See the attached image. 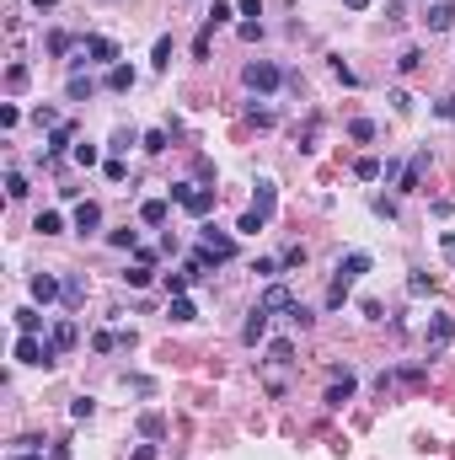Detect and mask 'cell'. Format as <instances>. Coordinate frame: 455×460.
Listing matches in <instances>:
<instances>
[{
    "instance_id": "6da1fadb",
    "label": "cell",
    "mask_w": 455,
    "mask_h": 460,
    "mask_svg": "<svg viewBox=\"0 0 455 460\" xmlns=\"http://www.w3.org/2000/svg\"><path fill=\"white\" fill-rule=\"evenodd\" d=\"M16 364H43V369H54V364H60V348H54V338L22 332V338H16Z\"/></svg>"
},
{
    "instance_id": "7a4b0ae2",
    "label": "cell",
    "mask_w": 455,
    "mask_h": 460,
    "mask_svg": "<svg viewBox=\"0 0 455 460\" xmlns=\"http://www.w3.org/2000/svg\"><path fill=\"white\" fill-rule=\"evenodd\" d=\"M241 81H247V91H257V97H274L279 86H284V70H279L274 59H252L247 70H241Z\"/></svg>"
},
{
    "instance_id": "3957f363",
    "label": "cell",
    "mask_w": 455,
    "mask_h": 460,
    "mask_svg": "<svg viewBox=\"0 0 455 460\" xmlns=\"http://www.w3.org/2000/svg\"><path fill=\"white\" fill-rule=\"evenodd\" d=\"M172 204H182L193 219H204L215 209V188H193V182H172Z\"/></svg>"
},
{
    "instance_id": "277c9868",
    "label": "cell",
    "mask_w": 455,
    "mask_h": 460,
    "mask_svg": "<svg viewBox=\"0 0 455 460\" xmlns=\"http://www.w3.org/2000/svg\"><path fill=\"white\" fill-rule=\"evenodd\" d=\"M257 305H263L268 316H295V305H300V300L284 289V284H268V289H263V300H257Z\"/></svg>"
},
{
    "instance_id": "5b68a950",
    "label": "cell",
    "mask_w": 455,
    "mask_h": 460,
    "mask_svg": "<svg viewBox=\"0 0 455 460\" xmlns=\"http://www.w3.org/2000/svg\"><path fill=\"white\" fill-rule=\"evenodd\" d=\"M354 391H359V380H354V375H348V369H337V375H332V386H327V407H343V401H354Z\"/></svg>"
},
{
    "instance_id": "8992f818",
    "label": "cell",
    "mask_w": 455,
    "mask_h": 460,
    "mask_svg": "<svg viewBox=\"0 0 455 460\" xmlns=\"http://www.w3.org/2000/svg\"><path fill=\"white\" fill-rule=\"evenodd\" d=\"M198 241H204L209 252L220 257V263H230V257H236V241H230L225 230H215V225H204V230H198Z\"/></svg>"
},
{
    "instance_id": "52a82bcc",
    "label": "cell",
    "mask_w": 455,
    "mask_h": 460,
    "mask_svg": "<svg viewBox=\"0 0 455 460\" xmlns=\"http://www.w3.org/2000/svg\"><path fill=\"white\" fill-rule=\"evenodd\" d=\"M27 289H33V300H38V305H54V300L64 294V284L54 279V273H33V284H27Z\"/></svg>"
},
{
    "instance_id": "ba28073f",
    "label": "cell",
    "mask_w": 455,
    "mask_h": 460,
    "mask_svg": "<svg viewBox=\"0 0 455 460\" xmlns=\"http://www.w3.org/2000/svg\"><path fill=\"white\" fill-rule=\"evenodd\" d=\"M423 171H429V150H418V156L408 161V171H402V182H396V193H418Z\"/></svg>"
},
{
    "instance_id": "9c48e42d",
    "label": "cell",
    "mask_w": 455,
    "mask_h": 460,
    "mask_svg": "<svg viewBox=\"0 0 455 460\" xmlns=\"http://www.w3.org/2000/svg\"><path fill=\"white\" fill-rule=\"evenodd\" d=\"M263 338H268V311H263V305H252L247 327H241V343H247V348H257Z\"/></svg>"
},
{
    "instance_id": "30bf717a",
    "label": "cell",
    "mask_w": 455,
    "mask_h": 460,
    "mask_svg": "<svg viewBox=\"0 0 455 460\" xmlns=\"http://www.w3.org/2000/svg\"><path fill=\"white\" fill-rule=\"evenodd\" d=\"M423 27H429V33H450V27H455V0H439V6H429Z\"/></svg>"
},
{
    "instance_id": "8fae6325",
    "label": "cell",
    "mask_w": 455,
    "mask_h": 460,
    "mask_svg": "<svg viewBox=\"0 0 455 460\" xmlns=\"http://www.w3.org/2000/svg\"><path fill=\"white\" fill-rule=\"evenodd\" d=\"M359 273H370V252H348V257H337V279H343V284H354Z\"/></svg>"
},
{
    "instance_id": "7c38bea8",
    "label": "cell",
    "mask_w": 455,
    "mask_h": 460,
    "mask_svg": "<svg viewBox=\"0 0 455 460\" xmlns=\"http://www.w3.org/2000/svg\"><path fill=\"white\" fill-rule=\"evenodd\" d=\"M81 49L91 54L96 64H108V70H113V64H118V43H113V38H86Z\"/></svg>"
},
{
    "instance_id": "4fadbf2b",
    "label": "cell",
    "mask_w": 455,
    "mask_h": 460,
    "mask_svg": "<svg viewBox=\"0 0 455 460\" xmlns=\"http://www.w3.org/2000/svg\"><path fill=\"white\" fill-rule=\"evenodd\" d=\"M96 225H102V204H91V198H86V204L75 209V230H81V236H91Z\"/></svg>"
},
{
    "instance_id": "5bb4252c",
    "label": "cell",
    "mask_w": 455,
    "mask_h": 460,
    "mask_svg": "<svg viewBox=\"0 0 455 460\" xmlns=\"http://www.w3.org/2000/svg\"><path fill=\"white\" fill-rule=\"evenodd\" d=\"M274 204H279V193H274V182H257V193H252V209L263 219H274Z\"/></svg>"
},
{
    "instance_id": "9a60e30c",
    "label": "cell",
    "mask_w": 455,
    "mask_h": 460,
    "mask_svg": "<svg viewBox=\"0 0 455 460\" xmlns=\"http://www.w3.org/2000/svg\"><path fill=\"white\" fill-rule=\"evenodd\" d=\"M450 338H455V321H450V316H434V321H429V348H444Z\"/></svg>"
},
{
    "instance_id": "2e32d148",
    "label": "cell",
    "mask_w": 455,
    "mask_h": 460,
    "mask_svg": "<svg viewBox=\"0 0 455 460\" xmlns=\"http://www.w3.org/2000/svg\"><path fill=\"white\" fill-rule=\"evenodd\" d=\"M167 198H145V204H140V219H145V225H167Z\"/></svg>"
},
{
    "instance_id": "e0dca14e",
    "label": "cell",
    "mask_w": 455,
    "mask_h": 460,
    "mask_svg": "<svg viewBox=\"0 0 455 460\" xmlns=\"http://www.w3.org/2000/svg\"><path fill=\"white\" fill-rule=\"evenodd\" d=\"M33 230H38V236H60V230H64V214H60V209H43V214L33 219Z\"/></svg>"
},
{
    "instance_id": "ac0fdd59",
    "label": "cell",
    "mask_w": 455,
    "mask_h": 460,
    "mask_svg": "<svg viewBox=\"0 0 455 460\" xmlns=\"http://www.w3.org/2000/svg\"><path fill=\"white\" fill-rule=\"evenodd\" d=\"M381 171H386V161H375V156L354 161V177H359V182H381Z\"/></svg>"
},
{
    "instance_id": "d6986e66",
    "label": "cell",
    "mask_w": 455,
    "mask_h": 460,
    "mask_svg": "<svg viewBox=\"0 0 455 460\" xmlns=\"http://www.w3.org/2000/svg\"><path fill=\"white\" fill-rule=\"evenodd\" d=\"M48 338H54V348H75V338H81V332H75V321H54V332H48Z\"/></svg>"
},
{
    "instance_id": "ffe728a7",
    "label": "cell",
    "mask_w": 455,
    "mask_h": 460,
    "mask_svg": "<svg viewBox=\"0 0 455 460\" xmlns=\"http://www.w3.org/2000/svg\"><path fill=\"white\" fill-rule=\"evenodd\" d=\"M167 316H172V321H198V305H193L188 294H177V300L167 305Z\"/></svg>"
},
{
    "instance_id": "44dd1931",
    "label": "cell",
    "mask_w": 455,
    "mask_h": 460,
    "mask_svg": "<svg viewBox=\"0 0 455 460\" xmlns=\"http://www.w3.org/2000/svg\"><path fill=\"white\" fill-rule=\"evenodd\" d=\"M268 364H295V343L274 338V343H268Z\"/></svg>"
},
{
    "instance_id": "7402d4cb",
    "label": "cell",
    "mask_w": 455,
    "mask_h": 460,
    "mask_svg": "<svg viewBox=\"0 0 455 460\" xmlns=\"http://www.w3.org/2000/svg\"><path fill=\"white\" fill-rule=\"evenodd\" d=\"M43 49L54 54V59H64V54L75 49V38H70V33H48V38H43Z\"/></svg>"
},
{
    "instance_id": "603a6c76",
    "label": "cell",
    "mask_w": 455,
    "mask_h": 460,
    "mask_svg": "<svg viewBox=\"0 0 455 460\" xmlns=\"http://www.w3.org/2000/svg\"><path fill=\"white\" fill-rule=\"evenodd\" d=\"M129 86H134V70L129 64H113L108 70V91H129Z\"/></svg>"
},
{
    "instance_id": "cb8c5ba5",
    "label": "cell",
    "mask_w": 455,
    "mask_h": 460,
    "mask_svg": "<svg viewBox=\"0 0 455 460\" xmlns=\"http://www.w3.org/2000/svg\"><path fill=\"white\" fill-rule=\"evenodd\" d=\"M64 145H70V123H60V129H48V156L60 161V156H64Z\"/></svg>"
},
{
    "instance_id": "d4e9b609",
    "label": "cell",
    "mask_w": 455,
    "mask_h": 460,
    "mask_svg": "<svg viewBox=\"0 0 455 460\" xmlns=\"http://www.w3.org/2000/svg\"><path fill=\"white\" fill-rule=\"evenodd\" d=\"M140 434L150 439V444H156V439L167 434V423H161V412H145V418H140Z\"/></svg>"
},
{
    "instance_id": "484cf974",
    "label": "cell",
    "mask_w": 455,
    "mask_h": 460,
    "mask_svg": "<svg viewBox=\"0 0 455 460\" xmlns=\"http://www.w3.org/2000/svg\"><path fill=\"white\" fill-rule=\"evenodd\" d=\"M16 332H43V316H38L33 305H22V311H16Z\"/></svg>"
},
{
    "instance_id": "4316f807",
    "label": "cell",
    "mask_w": 455,
    "mask_h": 460,
    "mask_svg": "<svg viewBox=\"0 0 455 460\" xmlns=\"http://www.w3.org/2000/svg\"><path fill=\"white\" fill-rule=\"evenodd\" d=\"M252 273H257V279H279V273H284V263H279V257H257V263H252Z\"/></svg>"
},
{
    "instance_id": "83f0119b",
    "label": "cell",
    "mask_w": 455,
    "mask_h": 460,
    "mask_svg": "<svg viewBox=\"0 0 455 460\" xmlns=\"http://www.w3.org/2000/svg\"><path fill=\"white\" fill-rule=\"evenodd\" d=\"M140 145L150 150V156H161V150L172 145V134H167V129H150V134H145V139H140Z\"/></svg>"
},
{
    "instance_id": "f1b7e54d",
    "label": "cell",
    "mask_w": 455,
    "mask_h": 460,
    "mask_svg": "<svg viewBox=\"0 0 455 460\" xmlns=\"http://www.w3.org/2000/svg\"><path fill=\"white\" fill-rule=\"evenodd\" d=\"M348 139H359V145H370V139H375V123H370V118H354V123H348Z\"/></svg>"
},
{
    "instance_id": "f546056e",
    "label": "cell",
    "mask_w": 455,
    "mask_h": 460,
    "mask_svg": "<svg viewBox=\"0 0 455 460\" xmlns=\"http://www.w3.org/2000/svg\"><path fill=\"white\" fill-rule=\"evenodd\" d=\"M150 279H156V273H150V268H145V263H134L129 273H123V284H129V289H145V284H150Z\"/></svg>"
},
{
    "instance_id": "4dcf8cb0",
    "label": "cell",
    "mask_w": 455,
    "mask_h": 460,
    "mask_svg": "<svg viewBox=\"0 0 455 460\" xmlns=\"http://www.w3.org/2000/svg\"><path fill=\"white\" fill-rule=\"evenodd\" d=\"M91 91H96V86H91V75H81V70H75V75H70V97H75V102H86Z\"/></svg>"
},
{
    "instance_id": "1f68e13d",
    "label": "cell",
    "mask_w": 455,
    "mask_h": 460,
    "mask_svg": "<svg viewBox=\"0 0 455 460\" xmlns=\"http://www.w3.org/2000/svg\"><path fill=\"white\" fill-rule=\"evenodd\" d=\"M348 289H354V284H343V279H332V289H327V311H343V300H348Z\"/></svg>"
},
{
    "instance_id": "d6a6232c",
    "label": "cell",
    "mask_w": 455,
    "mask_h": 460,
    "mask_svg": "<svg viewBox=\"0 0 455 460\" xmlns=\"http://www.w3.org/2000/svg\"><path fill=\"white\" fill-rule=\"evenodd\" d=\"M70 161H75V166H96V161H102V150H96V145H75Z\"/></svg>"
},
{
    "instance_id": "836d02e7",
    "label": "cell",
    "mask_w": 455,
    "mask_h": 460,
    "mask_svg": "<svg viewBox=\"0 0 455 460\" xmlns=\"http://www.w3.org/2000/svg\"><path fill=\"white\" fill-rule=\"evenodd\" d=\"M6 193H11V198H27L33 188H27V177H22V171H6Z\"/></svg>"
},
{
    "instance_id": "e575fe53",
    "label": "cell",
    "mask_w": 455,
    "mask_h": 460,
    "mask_svg": "<svg viewBox=\"0 0 455 460\" xmlns=\"http://www.w3.org/2000/svg\"><path fill=\"white\" fill-rule=\"evenodd\" d=\"M263 225H268V219L257 214V209H247V214H241V225H236V230H241V236H257V230H263Z\"/></svg>"
},
{
    "instance_id": "d590c367",
    "label": "cell",
    "mask_w": 455,
    "mask_h": 460,
    "mask_svg": "<svg viewBox=\"0 0 455 460\" xmlns=\"http://www.w3.org/2000/svg\"><path fill=\"white\" fill-rule=\"evenodd\" d=\"M418 64H423V54H418V49H402V54H396V70H402V75H412Z\"/></svg>"
},
{
    "instance_id": "8d00e7d4",
    "label": "cell",
    "mask_w": 455,
    "mask_h": 460,
    "mask_svg": "<svg viewBox=\"0 0 455 460\" xmlns=\"http://www.w3.org/2000/svg\"><path fill=\"white\" fill-rule=\"evenodd\" d=\"M118 343H123V332H96V338H91V348H96V353H113Z\"/></svg>"
},
{
    "instance_id": "74e56055",
    "label": "cell",
    "mask_w": 455,
    "mask_h": 460,
    "mask_svg": "<svg viewBox=\"0 0 455 460\" xmlns=\"http://www.w3.org/2000/svg\"><path fill=\"white\" fill-rule=\"evenodd\" d=\"M230 16H236V6H220V0H215V11H209V16H204V27H225V22H230Z\"/></svg>"
},
{
    "instance_id": "f35d334b",
    "label": "cell",
    "mask_w": 455,
    "mask_h": 460,
    "mask_svg": "<svg viewBox=\"0 0 455 460\" xmlns=\"http://www.w3.org/2000/svg\"><path fill=\"white\" fill-rule=\"evenodd\" d=\"M33 123H38V129H60V113H54V108H33Z\"/></svg>"
},
{
    "instance_id": "ab89813d",
    "label": "cell",
    "mask_w": 455,
    "mask_h": 460,
    "mask_svg": "<svg viewBox=\"0 0 455 460\" xmlns=\"http://www.w3.org/2000/svg\"><path fill=\"white\" fill-rule=\"evenodd\" d=\"M27 86V64H11V70H6V91H22Z\"/></svg>"
},
{
    "instance_id": "60d3db41",
    "label": "cell",
    "mask_w": 455,
    "mask_h": 460,
    "mask_svg": "<svg viewBox=\"0 0 455 460\" xmlns=\"http://www.w3.org/2000/svg\"><path fill=\"white\" fill-rule=\"evenodd\" d=\"M91 412H96V401H91V396H75V407H70V418H75V423H86Z\"/></svg>"
},
{
    "instance_id": "b9f144b4",
    "label": "cell",
    "mask_w": 455,
    "mask_h": 460,
    "mask_svg": "<svg viewBox=\"0 0 455 460\" xmlns=\"http://www.w3.org/2000/svg\"><path fill=\"white\" fill-rule=\"evenodd\" d=\"M188 284H193V273H188V268H182V273H167V294H182Z\"/></svg>"
},
{
    "instance_id": "7bdbcfd3",
    "label": "cell",
    "mask_w": 455,
    "mask_h": 460,
    "mask_svg": "<svg viewBox=\"0 0 455 460\" xmlns=\"http://www.w3.org/2000/svg\"><path fill=\"white\" fill-rule=\"evenodd\" d=\"M279 263H284V273H289V268H305V246H289V252L279 257Z\"/></svg>"
},
{
    "instance_id": "ee69618b",
    "label": "cell",
    "mask_w": 455,
    "mask_h": 460,
    "mask_svg": "<svg viewBox=\"0 0 455 460\" xmlns=\"http://www.w3.org/2000/svg\"><path fill=\"white\" fill-rule=\"evenodd\" d=\"M172 64V38H156V70H167Z\"/></svg>"
},
{
    "instance_id": "f6af8a7d",
    "label": "cell",
    "mask_w": 455,
    "mask_h": 460,
    "mask_svg": "<svg viewBox=\"0 0 455 460\" xmlns=\"http://www.w3.org/2000/svg\"><path fill=\"white\" fill-rule=\"evenodd\" d=\"M64 300L81 305V300H86V284H81V279H64Z\"/></svg>"
},
{
    "instance_id": "bcb514c9",
    "label": "cell",
    "mask_w": 455,
    "mask_h": 460,
    "mask_svg": "<svg viewBox=\"0 0 455 460\" xmlns=\"http://www.w3.org/2000/svg\"><path fill=\"white\" fill-rule=\"evenodd\" d=\"M370 209H375V214H381V219H396V204H391V198H381V193L370 198Z\"/></svg>"
},
{
    "instance_id": "7dc6e473",
    "label": "cell",
    "mask_w": 455,
    "mask_h": 460,
    "mask_svg": "<svg viewBox=\"0 0 455 460\" xmlns=\"http://www.w3.org/2000/svg\"><path fill=\"white\" fill-rule=\"evenodd\" d=\"M134 139H145V134H134V129H118V134H113V150H129Z\"/></svg>"
},
{
    "instance_id": "c3c4849f",
    "label": "cell",
    "mask_w": 455,
    "mask_h": 460,
    "mask_svg": "<svg viewBox=\"0 0 455 460\" xmlns=\"http://www.w3.org/2000/svg\"><path fill=\"white\" fill-rule=\"evenodd\" d=\"M108 241H113V246H129V252H134V246H140V241H134V230H129V225H123V230H113Z\"/></svg>"
},
{
    "instance_id": "681fc988",
    "label": "cell",
    "mask_w": 455,
    "mask_h": 460,
    "mask_svg": "<svg viewBox=\"0 0 455 460\" xmlns=\"http://www.w3.org/2000/svg\"><path fill=\"white\" fill-rule=\"evenodd\" d=\"M408 289H412V294H429V289H434V279H429V273H412Z\"/></svg>"
},
{
    "instance_id": "f907efd6",
    "label": "cell",
    "mask_w": 455,
    "mask_h": 460,
    "mask_svg": "<svg viewBox=\"0 0 455 460\" xmlns=\"http://www.w3.org/2000/svg\"><path fill=\"white\" fill-rule=\"evenodd\" d=\"M332 70H337V81H343V86H359V75L348 70V64H343V59H332Z\"/></svg>"
},
{
    "instance_id": "816d5d0a",
    "label": "cell",
    "mask_w": 455,
    "mask_h": 460,
    "mask_svg": "<svg viewBox=\"0 0 455 460\" xmlns=\"http://www.w3.org/2000/svg\"><path fill=\"white\" fill-rule=\"evenodd\" d=\"M102 171H108V182H123V177H129V166H123V161H108Z\"/></svg>"
},
{
    "instance_id": "f5cc1de1",
    "label": "cell",
    "mask_w": 455,
    "mask_h": 460,
    "mask_svg": "<svg viewBox=\"0 0 455 460\" xmlns=\"http://www.w3.org/2000/svg\"><path fill=\"white\" fill-rule=\"evenodd\" d=\"M434 113H439V118H450V123H455V97H444V102H434Z\"/></svg>"
},
{
    "instance_id": "db71d44e",
    "label": "cell",
    "mask_w": 455,
    "mask_h": 460,
    "mask_svg": "<svg viewBox=\"0 0 455 460\" xmlns=\"http://www.w3.org/2000/svg\"><path fill=\"white\" fill-rule=\"evenodd\" d=\"M236 11H241V16H263V0H241Z\"/></svg>"
},
{
    "instance_id": "11a10c76",
    "label": "cell",
    "mask_w": 455,
    "mask_h": 460,
    "mask_svg": "<svg viewBox=\"0 0 455 460\" xmlns=\"http://www.w3.org/2000/svg\"><path fill=\"white\" fill-rule=\"evenodd\" d=\"M129 460H156V444H140V449H134Z\"/></svg>"
},
{
    "instance_id": "9f6ffc18",
    "label": "cell",
    "mask_w": 455,
    "mask_h": 460,
    "mask_svg": "<svg viewBox=\"0 0 455 460\" xmlns=\"http://www.w3.org/2000/svg\"><path fill=\"white\" fill-rule=\"evenodd\" d=\"M33 6H38V11H54V6H60V0H33Z\"/></svg>"
},
{
    "instance_id": "6f0895ef",
    "label": "cell",
    "mask_w": 455,
    "mask_h": 460,
    "mask_svg": "<svg viewBox=\"0 0 455 460\" xmlns=\"http://www.w3.org/2000/svg\"><path fill=\"white\" fill-rule=\"evenodd\" d=\"M343 6H348V11H364V6H370V0H343Z\"/></svg>"
},
{
    "instance_id": "680465c9",
    "label": "cell",
    "mask_w": 455,
    "mask_h": 460,
    "mask_svg": "<svg viewBox=\"0 0 455 460\" xmlns=\"http://www.w3.org/2000/svg\"><path fill=\"white\" fill-rule=\"evenodd\" d=\"M450 257H455V246H450Z\"/></svg>"
}]
</instances>
